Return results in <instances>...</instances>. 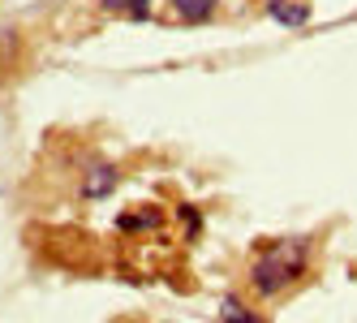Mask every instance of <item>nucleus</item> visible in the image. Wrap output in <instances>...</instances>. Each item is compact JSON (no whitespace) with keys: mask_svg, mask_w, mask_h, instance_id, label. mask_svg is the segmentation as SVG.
<instances>
[{"mask_svg":"<svg viewBox=\"0 0 357 323\" xmlns=\"http://www.w3.org/2000/svg\"><path fill=\"white\" fill-rule=\"evenodd\" d=\"M310 267V237H275L250 263V285L259 297H280Z\"/></svg>","mask_w":357,"mask_h":323,"instance_id":"f257e3e1","label":"nucleus"},{"mask_svg":"<svg viewBox=\"0 0 357 323\" xmlns=\"http://www.w3.org/2000/svg\"><path fill=\"white\" fill-rule=\"evenodd\" d=\"M172 5H176V13H181L190 27H202V22H211L220 0H172Z\"/></svg>","mask_w":357,"mask_h":323,"instance_id":"39448f33","label":"nucleus"},{"mask_svg":"<svg viewBox=\"0 0 357 323\" xmlns=\"http://www.w3.org/2000/svg\"><path fill=\"white\" fill-rule=\"evenodd\" d=\"M116 229H121V233H151V229H160V211H155V207L125 211V216H116Z\"/></svg>","mask_w":357,"mask_h":323,"instance_id":"20e7f679","label":"nucleus"},{"mask_svg":"<svg viewBox=\"0 0 357 323\" xmlns=\"http://www.w3.org/2000/svg\"><path fill=\"white\" fill-rule=\"evenodd\" d=\"M181 220L190 225V237H198V233H202V216H198V207H190V203H185V207H181Z\"/></svg>","mask_w":357,"mask_h":323,"instance_id":"6e6552de","label":"nucleus"},{"mask_svg":"<svg viewBox=\"0 0 357 323\" xmlns=\"http://www.w3.org/2000/svg\"><path fill=\"white\" fill-rule=\"evenodd\" d=\"M220 319H224V323H254L259 315H254V310L241 302V297H233V293H228L224 302H220Z\"/></svg>","mask_w":357,"mask_h":323,"instance_id":"0eeeda50","label":"nucleus"},{"mask_svg":"<svg viewBox=\"0 0 357 323\" xmlns=\"http://www.w3.org/2000/svg\"><path fill=\"white\" fill-rule=\"evenodd\" d=\"M108 13H121L130 22H151V0H99Z\"/></svg>","mask_w":357,"mask_h":323,"instance_id":"423d86ee","label":"nucleus"},{"mask_svg":"<svg viewBox=\"0 0 357 323\" xmlns=\"http://www.w3.org/2000/svg\"><path fill=\"white\" fill-rule=\"evenodd\" d=\"M267 13H271V22H280V27H289V31L310 22V5H305V0H267Z\"/></svg>","mask_w":357,"mask_h":323,"instance_id":"7ed1b4c3","label":"nucleus"},{"mask_svg":"<svg viewBox=\"0 0 357 323\" xmlns=\"http://www.w3.org/2000/svg\"><path fill=\"white\" fill-rule=\"evenodd\" d=\"M116 181H121L116 164H108V160H95L91 168H82V186H78L82 203H99V198H108V194L116 190Z\"/></svg>","mask_w":357,"mask_h":323,"instance_id":"f03ea898","label":"nucleus"}]
</instances>
